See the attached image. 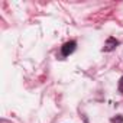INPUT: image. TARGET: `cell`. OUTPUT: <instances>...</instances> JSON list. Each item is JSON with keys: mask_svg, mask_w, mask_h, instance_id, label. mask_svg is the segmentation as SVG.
Instances as JSON below:
<instances>
[{"mask_svg": "<svg viewBox=\"0 0 123 123\" xmlns=\"http://www.w3.org/2000/svg\"><path fill=\"white\" fill-rule=\"evenodd\" d=\"M116 45H117V41H116L114 38H109V39H107V43H106V46H104V51H111Z\"/></svg>", "mask_w": 123, "mask_h": 123, "instance_id": "7a4b0ae2", "label": "cell"}, {"mask_svg": "<svg viewBox=\"0 0 123 123\" xmlns=\"http://www.w3.org/2000/svg\"><path fill=\"white\" fill-rule=\"evenodd\" d=\"M119 90L123 93V77L120 78V81H119Z\"/></svg>", "mask_w": 123, "mask_h": 123, "instance_id": "3957f363", "label": "cell"}, {"mask_svg": "<svg viewBox=\"0 0 123 123\" xmlns=\"http://www.w3.org/2000/svg\"><path fill=\"white\" fill-rule=\"evenodd\" d=\"M75 51V42H67L64 46H62V55L68 56L70 54H73Z\"/></svg>", "mask_w": 123, "mask_h": 123, "instance_id": "6da1fadb", "label": "cell"}, {"mask_svg": "<svg viewBox=\"0 0 123 123\" xmlns=\"http://www.w3.org/2000/svg\"><path fill=\"white\" fill-rule=\"evenodd\" d=\"M122 120H123L122 117H114V119H111V122H113V123H120Z\"/></svg>", "mask_w": 123, "mask_h": 123, "instance_id": "277c9868", "label": "cell"}]
</instances>
